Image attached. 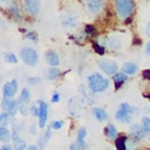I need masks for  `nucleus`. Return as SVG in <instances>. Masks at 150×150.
I'll use <instances>...</instances> for the list:
<instances>
[{"label": "nucleus", "mask_w": 150, "mask_h": 150, "mask_svg": "<svg viewBox=\"0 0 150 150\" xmlns=\"http://www.w3.org/2000/svg\"><path fill=\"white\" fill-rule=\"evenodd\" d=\"M86 1H89V0H85V3H86Z\"/></svg>", "instance_id": "nucleus-46"}, {"label": "nucleus", "mask_w": 150, "mask_h": 150, "mask_svg": "<svg viewBox=\"0 0 150 150\" xmlns=\"http://www.w3.org/2000/svg\"><path fill=\"white\" fill-rule=\"evenodd\" d=\"M142 77H144V80H146V81H150V69L142 71Z\"/></svg>", "instance_id": "nucleus-38"}, {"label": "nucleus", "mask_w": 150, "mask_h": 150, "mask_svg": "<svg viewBox=\"0 0 150 150\" xmlns=\"http://www.w3.org/2000/svg\"><path fill=\"white\" fill-rule=\"evenodd\" d=\"M83 31H85V35L88 37V38H91V37L96 35L97 29H96L94 25H85V29H83Z\"/></svg>", "instance_id": "nucleus-24"}, {"label": "nucleus", "mask_w": 150, "mask_h": 150, "mask_svg": "<svg viewBox=\"0 0 150 150\" xmlns=\"http://www.w3.org/2000/svg\"><path fill=\"white\" fill-rule=\"evenodd\" d=\"M24 9L30 16H37L41 11V3H39V0H25Z\"/></svg>", "instance_id": "nucleus-6"}, {"label": "nucleus", "mask_w": 150, "mask_h": 150, "mask_svg": "<svg viewBox=\"0 0 150 150\" xmlns=\"http://www.w3.org/2000/svg\"><path fill=\"white\" fill-rule=\"evenodd\" d=\"M146 35H148V37H150V21H149L148 26H146Z\"/></svg>", "instance_id": "nucleus-41"}, {"label": "nucleus", "mask_w": 150, "mask_h": 150, "mask_svg": "<svg viewBox=\"0 0 150 150\" xmlns=\"http://www.w3.org/2000/svg\"><path fill=\"white\" fill-rule=\"evenodd\" d=\"M93 115H94V117L98 120V122H106V120L108 119V115H107V112L105 111L103 108H99V107H96V108H93Z\"/></svg>", "instance_id": "nucleus-16"}, {"label": "nucleus", "mask_w": 150, "mask_h": 150, "mask_svg": "<svg viewBox=\"0 0 150 150\" xmlns=\"http://www.w3.org/2000/svg\"><path fill=\"white\" fill-rule=\"evenodd\" d=\"M51 127H52V129H60L63 127V122L62 120H57V122H54L51 124Z\"/></svg>", "instance_id": "nucleus-37"}, {"label": "nucleus", "mask_w": 150, "mask_h": 150, "mask_svg": "<svg viewBox=\"0 0 150 150\" xmlns=\"http://www.w3.org/2000/svg\"><path fill=\"white\" fill-rule=\"evenodd\" d=\"M59 74H60L59 69L57 68H51V69H48V72H47V79L51 80V81H54V80H56L57 77H59Z\"/></svg>", "instance_id": "nucleus-25"}, {"label": "nucleus", "mask_w": 150, "mask_h": 150, "mask_svg": "<svg viewBox=\"0 0 150 150\" xmlns=\"http://www.w3.org/2000/svg\"><path fill=\"white\" fill-rule=\"evenodd\" d=\"M0 150H12V149H11V146L5 145V146H3V148H1V149H0Z\"/></svg>", "instance_id": "nucleus-42"}, {"label": "nucleus", "mask_w": 150, "mask_h": 150, "mask_svg": "<svg viewBox=\"0 0 150 150\" xmlns=\"http://www.w3.org/2000/svg\"><path fill=\"white\" fill-rule=\"evenodd\" d=\"M132 115H133V107L124 102L119 106V108H117L116 114H115V119L122 123H131Z\"/></svg>", "instance_id": "nucleus-3"}, {"label": "nucleus", "mask_w": 150, "mask_h": 150, "mask_svg": "<svg viewBox=\"0 0 150 150\" xmlns=\"http://www.w3.org/2000/svg\"><path fill=\"white\" fill-rule=\"evenodd\" d=\"M20 56H21L22 62L26 65H30V67H34V65L38 63V54L34 48L30 47H25L20 51Z\"/></svg>", "instance_id": "nucleus-4"}, {"label": "nucleus", "mask_w": 150, "mask_h": 150, "mask_svg": "<svg viewBox=\"0 0 150 150\" xmlns=\"http://www.w3.org/2000/svg\"><path fill=\"white\" fill-rule=\"evenodd\" d=\"M4 59H5V62H8V63H17L16 55H14V54H11V52L5 54V55H4Z\"/></svg>", "instance_id": "nucleus-30"}, {"label": "nucleus", "mask_w": 150, "mask_h": 150, "mask_svg": "<svg viewBox=\"0 0 150 150\" xmlns=\"http://www.w3.org/2000/svg\"><path fill=\"white\" fill-rule=\"evenodd\" d=\"M127 140H128V137H125V136L117 137L116 138V142H115L116 150H128V149H127Z\"/></svg>", "instance_id": "nucleus-20"}, {"label": "nucleus", "mask_w": 150, "mask_h": 150, "mask_svg": "<svg viewBox=\"0 0 150 150\" xmlns=\"http://www.w3.org/2000/svg\"><path fill=\"white\" fill-rule=\"evenodd\" d=\"M30 98H31L30 91H29L26 88L22 89L21 96H20V99H18V105H28V103L30 102Z\"/></svg>", "instance_id": "nucleus-18"}, {"label": "nucleus", "mask_w": 150, "mask_h": 150, "mask_svg": "<svg viewBox=\"0 0 150 150\" xmlns=\"http://www.w3.org/2000/svg\"><path fill=\"white\" fill-rule=\"evenodd\" d=\"M30 111H31V115H33V116H39V107H37L35 105L31 106Z\"/></svg>", "instance_id": "nucleus-36"}, {"label": "nucleus", "mask_w": 150, "mask_h": 150, "mask_svg": "<svg viewBox=\"0 0 150 150\" xmlns=\"http://www.w3.org/2000/svg\"><path fill=\"white\" fill-rule=\"evenodd\" d=\"M102 8H103V0H89V1H86V9L93 14L100 12Z\"/></svg>", "instance_id": "nucleus-12"}, {"label": "nucleus", "mask_w": 150, "mask_h": 150, "mask_svg": "<svg viewBox=\"0 0 150 150\" xmlns=\"http://www.w3.org/2000/svg\"><path fill=\"white\" fill-rule=\"evenodd\" d=\"M107 45L111 48H114V50H120V48H122V43H120V41L116 37H110L107 39Z\"/></svg>", "instance_id": "nucleus-21"}, {"label": "nucleus", "mask_w": 150, "mask_h": 150, "mask_svg": "<svg viewBox=\"0 0 150 150\" xmlns=\"http://www.w3.org/2000/svg\"><path fill=\"white\" fill-rule=\"evenodd\" d=\"M112 80H114V83H115V90H119L123 86V83L128 80V74H125L124 72H117Z\"/></svg>", "instance_id": "nucleus-14"}, {"label": "nucleus", "mask_w": 150, "mask_h": 150, "mask_svg": "<svg viewBox=\"0 0 150 150\" xmlns=\"http://www.w3.org/2000/svg\"><path fill=\"white\" fill-rule=\"evenodd\" d=\"M134 45H141V41L140 39H134Z\"/></svg>", "instance_id": "nucleus-44"}, {"label": "nucleus", "mask_w": 150, "mask_h": 150, "mask_svg": "<svg viewBox=\"0 0 150 150\" xmlns=\"http://www.w3.org/2000/svg\"><path fill=\"white\" fill-rule=\"evenodd\" d=\"M28 82L30 83V85H38V83L41 82V79H39V77H29Z\"/></svg>", "instance_id": "nucleus-35"}, {"label": "nucleus", "mask_w": 150, "mask_h": 150, "mask_svg": "<svg viewBox=\"0 0 150 150\" xmlns=\"http://www.w3.org/2000/svg\"><path fill=\"white\" fill-rule=\"evenodd\" d=\"M14 150H26V142L24 140H18L14 144Z\"/></svg>", "instance_id": "nucleus-29"}, {"label": "nucleus", "mask_w": 150, "mask_h": 150, "mask_svg": "<svg viewBox=\"0 0 150 150\" xmlns=\"http://www.w3.org/2000/svg\"><path fill=\"white\" fill-rule=\"evenodd\" d=\"M60 22L64 28H76L79 25V18L73 13H63L60 16Z\"/></svg>", "instance_id": "nucleus-7"}, {"label": "nucleus", "mask_w": 150, "mask_h": 150, "mask_svg": "<svg viewBox=\"0 0 150 150\" xmlns=\"http://www.w3.org/2000/svg\"><path fill=\"white\" fill-rule=\"evenodd\" d=\"M1 107L4 110V112L9 114V116H13L16 114L17 108H18V102H16L14 99H11V98H4V100L1 102Z\"/></svg>", "instance_id": "nucleus-8"}, {"label": "nucleus", "mask_w": 150, "mask_h": 150, "mask_svg": "<svg viewBox=\"0 0 150 150\" xmlns=\"http://www.w3.org/2000/svg\"><path fill=\"white\" fill-rule=\"evenodd\" d=\"M39 127L43 128L46 125V122H47V116H48V105L43 100H39Z\"/></svg>", "instance_id": "nucleus-9"}, {"label": "nucleus", "mask_w": 150, "mask_h": 150, "mask_svg": "<svg viewBox=\"0 0 150 150\" xmlns=\"http://www.w3.org/2000/svg\"><path fill=\"white\" fill-rule=\"evenodd\" d=\"M145 52L148 54V55H150V42L146 45V48H145Z\"/></svg>", "instance_id": "nucleus-40"}, {"label": "nucleus", "mask_w": 150, "mask_h": 150, "mask_svg": "<svg viewBox=\"0 0 150 150\" xmlns=\"http://www.w3.org/2000/svg\"><path fill=\"white\" fill-rule=\"evenodd\" d=\"M69 150H88L85 140H77L76 142H72L69 146Z\"/></svg>", "instance_id": "nucleus-19"}, {"label": "nucleus", "mask_w": 150, "mask_h": 150, "mask_svg": "<svg viewBox=\"0 0 150 150\" xmlns=\"http://www.w3.org/2000/svg\"><path fill=\"white\" fill-rule=\"evenodd\" d=\"M105 133H106V136H107L110 140H116L117 138V129H116V127H115L114 124H108V125L106 127Z\"/></svg>", "instance_id": "nucleus-17"}, {"label": "nucleus", "mask_w": 150, "mask_h": 150, "mask_svg": "<svg viewBox=\"0 0 150 150\" xmlns=\"http://www.w3.org/2000/svg\"><path fill=\"white\" fill-rule=\"evenodd\" d=\"M86 137V129L85 128H80L79 133H77V140H83Z\"/></svg>", "instance_id": "nucleus-33"}, {"label": "nucleus", "mask_w": 150, "mask_h": 150, "mask_svg": "<svg viewBox=\"0 0 150 150\" xmlns=\"http://www.w3.org/2000/svg\"><path fill=\"white\" fill-rule=\"evenodd\" d=\"M26 150H37V146H29Z\"/></svg>", "instance_id": "nucleus-43"}, {"label": "nucleus", "mask_w": 150, "mask_h": 150, "mask_svg": "<svg viewBox=\"0 0 150 150\" xmlns=\"http://www.w3.org/2000/svg\"><path fill=\"white\" fill-rule=\"evenodd\" d=\"M149 112H150V111H149Z\"/></svg>", "instance_id": "nucleus-47"}, {"label": "nucleus", "mask_w": 150, "mask_h": 150, "mask_svg": "<svg viewBox=\"0 0 150 150\" xmlns=\"http://www.w3.org/2000/svg\"><path fill=\"white\" fill-rule=\"evenodd\" d=\"M115 11L119 18L122 20H128L132 16L134 11V3L133 0H115Z\"/></svg>", "instance_id": "nucleus-2"}, {"label": "nucleus", "mask_w": 150, "mask_h": 150, "mask_svg": "<svg viewBox=\"0 0 150 150\" xmlns=\"http://www.w3.org/2000/svg\"><path fill=\"white\" fill-rule=\"evenodd\" d=\"M26 38L30 39V41H33V42L38 41V37H37V34L34 33V31H26Z\"/></svg>", "instance_id": "nucleus-31"}, {"label": "nucleus", "mask_w": 150, "mask_h": 150, "mask_svg": "<svg viewBox=\"0 0 150 150\" xmlns=\"http://www.w3.org/2000/svg\"><path fill=\"white\" fill-rule=\"evenodd\" d=\"M88 85L93 93H103L105 90H107L110 81L105 77H102V74L93 73L88 77Z\"/></svg>", "instance_id": "nucleus-1"}, {"label": "nucleus", "mask_w": 150, "mask_h": 150, "mask_svg": "<svg viewBox=\"0 0 150 150\" xmlns=\"http://www.w3.org/2000/svg\"><path fill=\"white\" fill-rule=\"evenodd\" d=\"M9 11H11V13H12L14 17H17L18 20H22V13H21V11H20V8L17 7V5H14V4L11 5Z\"/></svg>", "instance_id": "nucleus-27"}, {"label": "nucleus", "mask_w": 150, "mask_h": 150, "mask_svg": "<svg viewBox=\"0 0 150 150\" xmlns=\"http://www.w3.org/2000/svg\"><path fill=\"white\" fill-rule=\"evenodd\" d=\"M47 138H46L45 136H43V137H41V138H39V140H38V146H37V148H38V149H43V148H45V145H46V142H47Z\"/></svg>", "instance_id": "nucleus-34"}, {"label": "nucleus", "mask_w": 150, "mask_h": 150, "mask_svg": "<svg viewBox=\"0 0 150 150\" xmlns=\"http://www.w3.org/2000/svg\"><path fill=\"white\" fill-rule=\"evenodd\" d=\"M141 125H142V128L145 129L146 133H149L150 132V117L144 116L142 119H141Z\"/></svg>", "instance_id": "nucleus-28"}, {"label": "nucleus", "mask_w": 150, "mask_h": 150, "mask_svg": "<svg viewBox=\"0 0 150 150\" xmlns=\"http://www.w3.org/2000/svg\"><path fill=\"white\" fill-rule=\"evenodd\" d=\"M98 68L106 74H110V76H115L117 73V63L114 62V60H110V59H103L98 62Z\"/></svg>", "instance_id": "nucleus-5"}, {"label": "nucleus", "mask_w": 150, "mask_h": 150, "mask_svg": "<svg viewBox=\"0 0 150 150\" xmlns=\"http://www.w3.org/2000/svg\"><path fill=\"white\" fill-rule=\"evenodd\" d=\"M45 57H46V62H47V64H48V65H51L52 68L59 67V64H60V59H59V55L55 52V51H52V50L47 51V52L45 54Z\"/></svg>", "instance_id": "nucleus-13"}, {"label": "nucleus", "mask_w": 150, "mask_h": 150, "mask_svg": "<svg viewBox=\"0 0 150 150\" xmlns=\"http://www.w3.org/2000/svg\"><path fill=\"white\" fill-rule=\"evenodd\" d=\"M137 148H138V140L131 136V138L127 140V149L128 150H136Z\"/></svg>", "instance_id": "nucleus-23"}, {"label": "nucleus", "mask_w": 150, "mask_h": 150, "mask_svg": "<svg viewBox=\"0 0 150 150\" xmlns=\"http://www.w3.org/2000/svg\"><path fill=\"white\" fill-rule=\"evenodd\" d=\"M91 47H93V50L96 51V52L98 55H103L106 52V50H105V46H102V45H99L98 42H93L91 43Z\"/></svg>", "instance_id": "nucleus-26"}, {"label": "nucleus", "mask_w": 150, "mask_h": 150, "mask_svg": "<svg viewBox=\"0 0 150 150\" xmlns=\"http://www.w3.org/2000/svg\"><path fill=\"white\" fill-rule=\"evenodd\" d=\"M17 91V81L16 80H12V81L4 83L3 86V96L4 98H12Z\"/></svg>", "instance_id": "nucleus-10"}, {"label": "nucleus", "mask_w": 150, "mask_h": 150, "mask_svg": "<svg viewBox=\"0 0 150 150\" xmlns=\"http://www.w3.org/2000/svg\"><path fill=\"white\" fill-rule=\"evenodd\" d=\"M9 138H11L9 131H8L5 127L1 125V128H0V140H1V142H8Z\"/></svg>", "instance_id": "nucleus-22"}, {"label": "nucleus", "mask_w": 150, "mask_h": 150, "mask_svg": "<svg viewBox=\"0 0 150 150\" xmlns=\"http://www.w3.org/2000/svg\"><path fill=\"white\" fill-rule=\"evenodd\" d=\"M137 71H138L137 64H134V63H131V62L124 63L123 67H122V72H124V73L128 74V76H133V74H136Z\"/></svg>", "instance_id": "nucleus-15"}, {"label": "nucleus", "mask_w": 150, "mask_h": 150, "mask_svg": "<svg viewBox=\"0 0 150 150\" xmlns=\"http://www.w3.org/2000/svg\"><path fill=\"white\" fill-rule=\"evenodd\" d=\"M8 117H9V114H8V112H4V111H3L1 115H0V120H1V125H3V127H4V124H7Z\"/></svg>", "instance_id": "nucleus-32"}, {"label": "nucleus", "mask_w": 150, "mask_h": 150, "mask_svg": "<svg viewBox=\"0 0 150 150\" xmlns=\"http://www.w3.org/2000/svg\"><path fill=\"white\" fill-rule=\"evenodd\" d=\"M129 133H131L132 137L137 138V140H142V138H145V136H146L145 129H144L140 124H132V125L129 127Z\"/></svg>", "instance_id": "nucleus-11"}, {"label": "nucleus", "mask_w": 150, "mask_h": 150, "mask_svg": "<svg viewBox=\"0 0 150 150\" xmlns=\"http://www.w3.org/2000/svg\"><path fill=\"white\" fill-rule=\"evenodd\" d=\"M1 1H3V3H4V1H7V0H1Z\"/></svg>", "instance_id": "nucleus-45"}, {"label": "nucleus", "mask_w": 150, "mask_h": 150, "mask_svg": "<svg viewBox=\"0 0 150 150\" xmlns=\"http://www.w3.org/2000/svg\"><path fill=\"white\" fill-rule=\"evenodd\" d=\"M51 100H52L54 103L59 102V100H60V94H59V93H54V94H52V98H51Z\"/></svg>", "instance_id": "nucleus-39"}]
</instances>
